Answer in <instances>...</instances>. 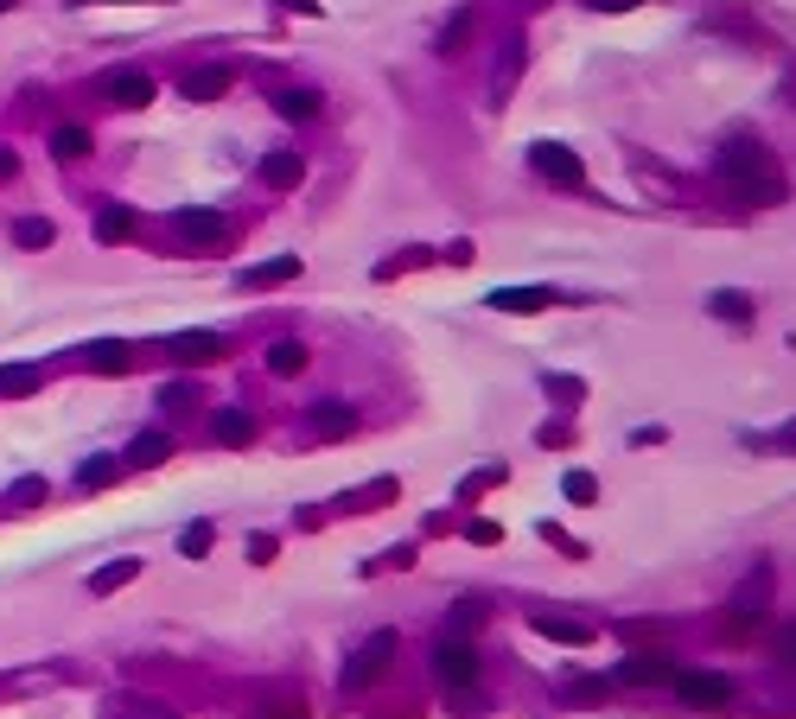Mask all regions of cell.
<instances>
[{
    "instance_id": "1",
    "label": "cell",
    "mask_w": 796,
    "mask_h": 719,
    "mask_svg": "<svg viewBox=\"0 0 796 719\" xmlns=\"http://www.w3.org/2000/svg\"><path fill=\"white\" fill-rule=\"evenodd\" d=\"M714 179L726 185V198L733 204H777L784 198V179H777V160L758 140H746V134H733L720 147V160H714Z\"/></svg>"
},
{
    "instance_id": "2",
    "label": "cell",
    "mask_w": 796,
    "mask_h": 719,
    "mask_svg": "<svg viewBox=\"0 0 796 719\" xmlns=\"http://www.w3.org/2000/svg\"><path fill=\"white\" fill-rule=\"evenodd\" d=\"M688 707H701V713H720V707H733L739 688H733V675H714V669H676V681H669Z\"/></svg>"
},
{
    "instance_id": "3",
    "label": "cell",
    "mask_w": 796,
    "mask_h": 719,
    "mask_svg": "<svg viewBox=\"0 0 796 719\" xmlns=\"http://www.w3.org/2000/svg\"><path fill=\"white\" fill-rule=\"evenodd\" d=\"M434 675H440V688H453V694H465L478 681V656L465 650L459 637H440L434 643Z\"/></svg>"
},
{
    "instance_id": "4",
    "label": "cell",
    "mask_w": 796,
    "mask_h": 719,
    "mask_svg": "<svg viewBox=\"0 0 796 719\" xmlns=\"http://www.w3.org/2000/svg\"><path fill=\"white\" fill-rule=\"evenodd\" d=\"M395 656V630H376L370 643H363V650L344 662V688H370L376 681V669H383V662Z\"/></svg>"
},
{
    "instance_id": "5",
    "label": "cell",
    "mask_w": 796,
    "mask_h": 719,
    "mask_svg": "<svg viewBox=\"0 0 796 719\" xmlns=\"http://www.w3.org/2000/svg\"><path fill=\"white\" fill-rule=\"evenodd\" d=\"M529 166L542 172V179H555V185H586V166H580L567 147H555V140H535V147H529Z\"/></svg>"
},
{
    "instance_id": "6",
    "label": "cell",
    "mask_w": 796,
    "mask_h": 719,
    "mask_svg": "<svg viewBox=\"0 0 796 719\" xmlns=\"http://www.w3.org/2000/svg\"><path fill=\"white\" fill-rule=\"evenodd\" d=\"M230 83H236L230 64H198V70H185V77H179V96L185 102H217V96H230Z\"/></svg>"
},
{
    "instance_id": "7",
    "label": "cell",
    "mask_w": 796,
    "mask_h": 719,
    "mask_svg": "<svg viewBox=\"0 0 796 719\" xmlns=\"http://www.w3.org/2000/svg\"><path fill=\"white\" fill-rule=\"evenodd\" d=\"M287 280H300V255H274V261H255V268L236 274L242 293H268V287H287Z\"/></svg>"
},
{
    "instance_id": "8",
    "label": "cell",
    "mask_w": 796,
    "mask_h": 719,
    "mask_svg": "<svg viewBox=\"0 0 796 719\" xmlns=\"http://www.w3.org/2000/svg\"><path fill=\"white\" fill-rule=\"evenodd\" d=\"M102 90H109L115 109H147V102H153V77H147V70H109Z\"/></svg>"
},
{
    "instance_id": "9",
    "label": "cell",
    "mask_w": 796,
    "mask_h": 719,
    "mask_svg": "<svg viewBox=\"0 0 796 719\" xmlns=\"http://www.w3.org/2000/svg\"><path fill=\"white\" fill-rule=\"evenodd\" d=\"M618 681L625 688H663V681H676V662L669 656H625L618 662Z\"/></svg>"
},
{
    "instance_id": "10",
    "label": "cell",
    "mask_w": 796,
    "mask_h": 719,
    "mask_svg": "<svg viewBox=\"0 0 796 719\" xmlns=\"http://www.w3.org/2000/svg\"><path fill=\"white\" fill-rule=\"evenodd\" d=\"M166 357H179V363H211V357H223V338H217V331H172V338H166Z\"/></svg>"
},
{
    "instance_id": "11",
    "label": "cell",
    "mask_w": 796,
    "mask_h": 719,
    "mask_svg": "<svg viewBox=\"0 0 796 719\" xmlns=\"http://www.w3.org/2000/svg\"><path fill=\"white\" fill-rule=\"evenodd\" d=\"M172 236H185V242H223V210H204V204L179 210V217H172Z\"/></svg>"
},
{
    "instance_id": "12",
    "label": "cell",
    "mask_w": 796,
    "mask_h": 719,
    "mask_svg": "<svg viewBox=\"0 0 796 719\" xmlns=\"http://www.w3.org/2000/svg\"><path fill=\"white\" fill-rule=\"evenodd\" d=\"M306 427H313V440H351V433H357V414L344 408V401H319Z\"/></svg>"
},
{
    "instance_id": "13",
    "label": "cell",
    "mask_w": 796,
    "mask_h": 719,
    "mask_svg": "<svg viewBox=\"0 0 796 719\" xmlns=\"http://www.w3.org/2000/svg\"><path fill=\"white\" fill-rule=\"evenodd\" d=\"M83 363L102 376H121V370H134V344H121V338H96L90 350H83Z\"/></svg>"
},
{
    "instance_id": "14",
    "label": "cell",
    "mask_w": 796,
    "mask_h": 719,
    "mask_svg": "<svg viewBox=\"0 0 796 719\" xmlns=\"http://www.w3.org/2000/svg\"><path fill=\"white\" fill-rule=\"evenodd\" d=\"M39 389H45L39 363H0V401H20V395H39Z\"/></svg>"
},
{
    "instance_id": "15",
    "label": "cell",
    "mask_w": 796,
    "mask_h": 719,
    "mask_svg": "<svg viewBox=\"0 0 796 719\" xmlns=\"http://www.w3.org/2000/svg\"><path fill=\"white\" fill-rule=\"evenodd\" d=\"M141 567H147V560L121 554V560H109L102 573H90V592H96V599H109V592H121V586H134V580H141Z\"/></svg>"
},
{
    "instance_id": "16",
    "label": "cell",
    "mask_w": 796,
    "mask_h": 719,
    "mask_svg": "<svg viewBox=\"0 0 796 719\" xmlns=\"http://www.w3.org/2000/svg\"><path fill=\"white\" fill-rule=\"evenodd\" d=\"M300 179H306V160H300V153H268V160H262V185H268V191H293Z\"/></svg>"
},
{
    "instance_id": "17",
    "label": "cell",
    "mask_w": 796,
    "mask_h": 719,
    "mask_svg": "<svg viewBox=\"0 0 796 719\" xmlns=\"http://www.w3.org/2000/svg\"><path fill=\"white\" fill-rule=\"evenodd\" d=\"M484 306H491V312H542L548 306V287H497Z\"/></svg>"
},
{
    "instance_id": "18",
    "label": "cell",
    "mask_w": 796,
    "mask_h": 719,
    "mask_svg": "<svg viewBox=\"0 0 796 719\" xmlns=\"http://www.w3.org/2000/svg\"><path fill=\"white\" fill-rule=\"evenodd\" d=\"M211 440H217V446H249V440H255V420L242 414V408H223V414L211 420Z\"/></svg>"
},
{
    "instance_id": "19",
    "label": "cell",
    "mask_w": 796,
    "mask_h": 719,
    "mask_svg": "<svg viewBox=\"0 0 796 719\" xmlns=\"http://www.w3.org/2000/svg\"><path fill=\"white\" fill-rule=\"evenodd\" d=\"M134 230H141V217H134L128 204H102V217H96V236L102 242H128Z\"/></svg>"
},
{
    "instance_id": "20",
    "label": "cell",
    "mask_w": 796,
    "mask_h": 719,
    "mask_svg": "<svg viewBox=\"0 0 796 719\" xmlns=\"http://www.w3.org/2000/svg\"><path fill=\"white\" fill-rule=\"evenodd\" d=\"M319 109H325L319 90H281V96H274V115H287V121H313Z\"/></svg>"
},
{
    "instance_id": "21",
    "label": "cell",
    "mask_w": 796,
    "mask_h": 719,
    "mask_svg": "<svg viewBox=\"0 0 796 719\" xmlns=\"http://www.w3.org/2000/svg\"><path fill=\"white\" fill-rule=\"evenodd\" d=\"M268 370H274V376H300V370H306V344H300V338L268 344Z\"/></svg>"
},
{
    "instance_id": "22",
    "label": "cell",
    "mask_w": 796,
    "mask_h": 719,
    "mask_svg": "<svg viewBox=\"0 0 796 719\" xmlns=\"http://www.w3.org/2000/svg\"><path fill=\"white\" fill-rule=\"evenodd\" d=\"M707 306H714V319H726V325H752V300H746V293H733V287H720Z\"/></svg>"
},
{
    "instance_id": "23",
    "label": "cell",
    "mask_w": 796,
    "mask_h": 719,
    "mask_svg": "<svg viewBox=\"0 0 796 719\" xmlns=\"http://www.w3.org/2000/svg\"><path fill=\"white\" fill-rule=\"evenodd\" d=\"M198 401H204V389H198L192 376H179V382H166V389H160V408L166 414H185V408H198Z\"/></svg>"
},
{
    "instance_id": "24",
    "label": "cell",
    "mask_w": 796,
    "mask_h": 719,
    "mask_svg": "<svg viewBox=\"0 0 796 719\" xmlns=\"http://www.w3.org/2000/svg\"><path fill=\"white\" fill-rule=\"evenodd\" d=\"M535 630H542V637H561V643H593L599 637L593 624H574V618H535Z\"/></svg>"
},
{
    "instance_id": "25",
    "label": "cell",
    "mask_w": 796,
    "mask_h": 719,
    "mask_svg": "<svg viewBox=\"0 0 796 719\" xmlns=\"http://www.w3.org/2000/svg\"><path fill=\"white\" fill-rule=\"evenodd\" d=\"M90 153V128H58L51 134V160H83Z\"/></svg>"
},
{
    "instance_id": "26",
    "label": "cell",
    "mask_w": 796,
    "mask_h": 719,
    "mask_svg": "<svg viewBox=\"0 0 796 719\" xmlns=\"http://www.w3.org/2000/svg\"><path fill=\"white\" fill-rule=\"evenodd\" d=\"M128 459L134 465H160V459H172V440H166V433H141V440L128 446Z\"/></svg>"
},
{
    "instance_id": "27",
    "label": "cell",
    "mask_w": 796,
    "mask_h": 719,
    "mask_svg": "<svg viewBox=\"0 0 796 719\" xmlns=\"http://www.w3.org/2000/svg\"><path fill=\"white\" fill-rule=\"evenodd\" d=\"M561 490H567V503H580V510H586V503H599V484H593V471H567V478H561Z\"/></svg>"
},
{
    "instance_id": "28",
    "label": "cell",
    "mask_w": 796,
    "mask_h": 719,
    "mask_svg": "<svg viewBox=\"0 0 796 719\" xmlns=\"http://www.w3.org/2000/svg\"><path fill=\"white\" fill-rule=\"evenodd\" d=\"M51 236H58V230H51L45 217H26V223H13V242H20V249H45Z\"/></svg>"
},
{
    "instance_id": "29",
    "label": "cell",
    "mask_w": 796,
    "mask_h": 719,
    "mask_svg": "<svg viewBox=\"0 0 796 719\" xmlns=\"http://www.w3.org/2000/svg\"><path fill=\"white\" fill-rule=\"evenodd\" d=\"M465 32H472V7H459V13H453V26L440 32V58H453V51L465 45Z\"/></svg>"
},
{
    "instance_id": "30",
    "label": "cell",
    "mask_w": 796,
    "mask_h": 719,
    "mask_svg": "<svg viewBox=\"0 0 796 719\" xmlns=\"http://www.w3.org/2000/svg\"><path fill=\"white\" fill-rule=\"evenodd\" d=\"M7 503H13V510H32V503H45V478H20V484L7 490Z\"/></svg>"
},
{
    "instance_id": "31",
    "label": "cell",
    "mask_w": 796,
    "mask_h": 719,
    "mask_svg": "<svg viewBox=\"0 0 796 719\" xmlns=\"http://www.w3.org/2000/svg\"><path fill=\"white\" fill-rule=\"evenodd\" d=\"M179 554H211V522H192V529H179Z\"/></svg>"
},
{
    "instance_id": "32",
    "label": "cell",
    "mask_w": 796,
    "mask_h": 719,
    "mask_svg": "<svg viewBox=\"0 0 796 719\" xmlns=\"http://www.w3.org/2000/svg\"><path fill=\"white\" fill-rule=\"evenodd\" d=\"M109 478H115V459H102V452H96V459H90V465L77 471V484H83V490H102Z\"/></svg>"
},
{
    "instance_id": "33",
    "label": "cell",
    "mask_w": 796,
    "mask_h": 719,
    "mask_svg": "<svg viewBox=\"0 0 796 719\" xmlns=\"http://www.w3.org/2000/svg\"><path fill=\"white\" fill-rule=\"evenodd\" d=\"M765 592H771V580L758 573V580H746V586H739V605H765Z\"/></svg>"
},
{
    "instance_id": "34",
    "label": "cell",
    "mask_w": 796,
    "mask_h": 719,
    "mask_svg": "<svg viewBox=\"0 0 796 719\" xmlns=\"http://www.w3.org/2000/svg\"><path fill=\"white\" fill-rule=\"evenodd\" d=\"M567 700H586V707H593V700H605V681H574Z\"/></svg>"
},
{
    "instance_id": "35",
    "label": "cell",
    "mask_w": 796,
    "mask_h": 719,
    "mask_svg": "<svg viewBox=\"0 0 796 719\" xmlns=\"http://www.w3.org/2000/svg\"><path fill=\"white\" fill-rule=\"evenodd\" d=\"M465 535H472V541H478V548H491V541H497V535H504V529H497V522H472V529H465Z\"/></svg>"
},
{
    "instance_id": "36",
    "label": "cell",
    "mask_w": 796,
    "mask_h": 719,
    "mask_svg": "<svg viewBox=\"0 0 796 719\" xmlns=\"http://www.w3.org/2000/svg\"><path fill=\"white\" fill-rule=\"evenodd\" d=\"M631 7H650V0H593V13H631Z\"/></svg>"
},
{
    "instance_id": "37",
    "label": "cell",
    "mask_w": 796,
    "mask_h": 719,
    "mask_svg": "<svg viewBox=\"0 0 796 719\" xmlns=\"http://www.w3.org/2000/svg\"><path fill=\"white\" fill-rule=\"evenodd\" d=\"M777 656L796 662V624H790V630H777Z\"/></svg>"
},
{
    "instance_id": "38",
    "label": "cell",
    "mask_w": 796,
    "mask_h": 719,
    "mask_svg": "<svg viewBox=\"0 0 796 719\" xmlns=\"http://www.w3.org/2000/svg\"><path fill=\"white\" fill-rule=\"evenodd\" d=\"M274 7H287V13H325L319 0H274Z\"/></svg>"
},
{
    "instance_id": "39",
    "label": "cell",
    "mask_w": 796,
    "mask_h": 719,
    "mask_svg": "<svg viewBox=\"0 0 796 719\" xmlns=\"http://www.w3.org/2000/svg\"><path fill=\"white\" fill-rule=\"evenodd\" d=\"M13 172H20V160H13V147H0V185H7Z\"/></svg>"
},
{
    "instance_id": "40",
    "label": "cell",
    "mask_w": 796,
    "mask_h": 719,
    "mask_svg": "<svg viewBox=\"0 0 796 719\" xmlns=\"http://www.w3.org/2000/svg\"><path fill=\"white\" fill-rule=\"evenodd\" d=\"M268 719H300V713H268Z\"/></svg>"
},
{
    "instance_id": "41",
    "label": "cell",
    "mask_w": 796,
    "mask_h": 719,
    "mask_svg": "<svg viewBox=\"0 0 796 719\" xmlns=\"http://www.w3.org/2000/svg\"><path fill=\"white\" fill-rule=\"evenodd\" d=\"M7 7H20V0H0V13H7Z\"/></svg>"
},
{
    "instance_id": "42",
    "label": "cell",
    "mask_w": 796,
    "mask_h": 719,
    "mask_svg": "<svg viewBox=\"0 0 796 719\" xmlns=\"http://www.w3.org/2000/svg\"><path fill=\"white\" fill-rule=\"evenodd\" d=\"M141 7H147V0H141Z\"/></svg>"
}]
</instances>
